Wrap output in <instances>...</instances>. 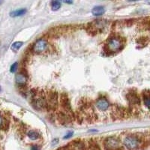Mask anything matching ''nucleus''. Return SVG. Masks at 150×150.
Returning a JSON list of instances; mask_svg holds the SVG:
<instances>
[{
  "label": "nucleus",
  "mask_w": 150,
  "mask_h": 150,
  "mask_svg": "<svg viewBox=\"0 0 150 150\" xmlns=\"http://www.w3.org/2000/svg\"><path fill=\"white\" fill-rule=\"evenodd\" d=\"M141 139L136 135H129L124 139V145L128 150H137L140 148Z\"/></svg>",
  "instance_id": "f03ea898"
},
{
  "label": "nucleus",
  "mask_w": 150,
  "mask_h": 150,
  "mask_svg": "<svg viewBox=\"0 0 150 150\" xmlns=\"http://www.w3.org/2000/svg\"><path fill=\"white\" fill-rule=\"evenodd\" d=\"M127 98L131 104H139L140 103V98L137 95V93L133 92H131L127 95Z\"/></svg>",
  "instance_id": "ddd939ff"
},
{
  "label": "nucleus",
  "mask_w": 150,
  "mask_h": 150,
  "mask_svg": "<svg viewBox=\"0 0 150 150\" xmlns=\"http://www.w3.org/2000/svg\"><path fill=\"white\" fill-rule=\"evenodd\" d=\"M69 148L70 150H86L85 143L81 140H75L70 143Z\"/></svg>",
  "instance_id": "9d476101"
},
{
  "label": "nucleus",
  "mask_w": 150,
  "mask_h": 150,
  "mask_svg": "<svg viewBox=\"0 0 150 150\" xmlns=\"http://www.w3.org/2000/svg\"><path fill=\"white\" fill-rule=\"evenodd\" d=\"M2 122V116H0V125H1Z\"/></svg>",
  "instance_id": "a878e982"
},
{
  "label": "nucleus",
  "mask_w": 150,
  "mask_h": 150,
  "mask_svg": "<svg viewBox=\"0 0 150 150\" xmlns=\"http://www.w3.org/2000/svg\"><path fill=\"white\" fill-rule=\"evenodd\" d=\"M89 150H101L99 145L94 140H89Z\"/></svg>",
  "instance_id": "dca6fc26"
},
{
  "label": "nucleus",
  "mask_w": 150,
  "mask_h": 150,
  "mask_svg": "<svg viewBox=\"0 0 150 150\" xmlns=\"http://www.w3.org/2000/svg\"><path fill=\"white\" fill-rule=\"evenodd\" d=\"M41 149V147L38 145H34L31 147V150H40Z\"/></svg>",
  "instance_id": "393cba45"
},
{
  "label": "nucleus",
  "mask_w": 150,
  "mask_h": 150,
  "mask_svg": "<svg viewBox=\"0 0 150 150\" xmlns=\"http://www.w3.org/2000/svg\"><path fill=\"white\" fill-rule=\"evenodd\" d=\"M74 135V132L73 131H69V132H68V134H67L66 135H65V137H64V139H68V138H71L72 136Z\"/></svg>",
  "instance_id": "b1692460"
},
{
  "label": "nucleus",
  "mask_w": 150,
  "mask_h": 150,
  "mask_svg": "<svg viewBox=\"0 0 150 150\" xmlns=\"http://www.w3.org/2000/svg\"><path fill=\"white\" fill-rule=\"evenodd\" d=\"M47 49V42L46 40L39 39L35 43L33 50L34 53L39 54L46 51Z\"/></svg>",
  "instance_id": "0eeeda50"
},
{
  "label": "nucleus",
  "mask_w": 150,
  "mask_h": 150,
  "mask_svg": "<svg viewBox=\"0 0 150 150\" xmlns=\"http://www.w3.org/2000/svg\"><path fill=\"white\" fill-rule=\"evenodd\" d=\"M47 104L49 110H55L58 106V93L56 91L49 90L47 95Z\"/></svg>",
  "instance_id": "7ed1b4c3"
},
{
  "label": "nucleus",
  "mask_w": 150,
  "mask_h": 150,
  "mask_svg": "<svg viewBox=\"0 0 150 150\" xmlns=\"http://www.w3.org/2000/svg\"><path fill=\"white\" fill-rule=\"evenodd\" d=\"M107 48L110 53H116L122 49V41L116 37L110 38L107 43Z\"/></svg>",
  "instance_id": "39448f33"
},
{
  "label": "nucleus",
  "mask_w": 150,
  "mask_h": 150,
  "mask_svg": "<svg viewBox=\"0 0 150 150\" xmlns=\"http://www.w3.org/2000/svg\"><path fill=\"white\" fill-rule=\"evenodd\" d=\"M17 67H18V63H17V62H14V63L11 66V72H12V73L15 72L17 69Z\"/></svg>",
  "instance_id": "5701e85b"
},
{
  "label": "nucleus",
  "mask_w": 150,
  "mask_h": 150,
  "mask_svg": "<svg viewBox=\"0 0 150 150\" xmlns=\"http://www.w3.org/2000/svg\"><path fill=\"white\" fill-rule=\"evenodd\" d=\"M149 41V38L141 37V38H138V39H137V44H140V45H143V46H145V45H146L147 44H148Z\"/></svg>",
  "instance_id": "a211bd4d"
},
{
  "label": "nucleus",
  "mask_w": 150,
  "mask_h": 150,
  "mask_svg": "<svg viewBox=\"0 0 150 150\" xmlns=\"http://www.w3.org/2000/svg\"><path fill=\"white\" fill-rule=\"evenodd\" d=\"M32 105L36 110H45L47 108V98L41 93L38 94L35 92V93L33 94V96Z\"/></svg>",
  "instance_id": "f257e3e1"
},
{
  "label": "nucleus",
  "mask_w": 150,
  "mask_h": 150,
  "mask_svg": "<svg viewBox=\"0 0 150 150\" xmlns=\"http://www.w3.org/2000/svg\"><path fill=\"white\" fill-rule=\"evenodd\" d=\"M26 9L22 8V9H18V10L14 11H11L10 13L11 17H20V16H22L23 14H26Z\"/></svg>",
  "instance_id": "2eb2a0df"
},
{
  "label": "nucleus",
  "mask_w": 150,
  "mask_h": 150,
  "mask_svg": "<svg viewBox=\"0 0 150 150\" xmlns=\"http://www.w3.org/2000/svg\"><path fill=\"white\" fill-rule=\"evenodd\" d=\"M22 46L23 42H21V41H17V42H14V44L11 45V50H13L14 51H17V50H18Z\"/></svg>",
  "instance_id": "aec40b11"
},
{
  "label": "nucleus",
  "mask_w": 150,
  "mask_h": 150,
  "mask_svg": "<svg viewBox=\"0 0 150 150\" xmlns=\"http://www.w3.org/2000/svg\"><path fill=\"white\" fill-rule=\"evenodd\" d=\"M65 3H68V4L72 3V2H68V1H65Z\"/></svg>",
  "instance_id": "bb28decb"
},
{
  "label": "nucleus",
  "mask_w": 150,
  "mask_h": 150,
  "mask_svg": "<svg viewBox=\"0 0 150 150\" xmlns=\"http://www.w3.org/2000/svg\"><path fill=\"white\" fill-rule=\"evenodd\" d=\"M0 92H1V87H0Z\"/></svg>",
  "instance_id": "cd10ccee"
},
{
  "label": "nucleus",
  "mask_w": 150,
  "mask_h": 150,
  "mask_svg": "<svg viewBox=\"0 0 150 150\" xmlns=\"http://www.w3.org/2000/svg\"><path fill=\"white\" fill-rule=\"evenodd\" d=\"M8 125H9V122L7 120H5V119H2V122L0 125V128L4 131H6L8 128Z\"/></svg>",
  "instance_id": "412c9836"
},
{
  "label": "nucleus",
  "mask_w": 150,
  "mask_h": 150,
  "mask_svg": "<svg viewBox=\"0 0 150 150\" xmlns=\"http://www.w3.org/2000/svg\"><path fill=\"white\" fill-rule=\"evenodd\" d=\"M143 101H144L145 105L150 110V96L146 95V96H143Z\"/></svg>",
  "instance_id": "4be33fe9"
},
{
  "label": "nucleus",
  "mask_w": 150,
  "mask_h": 150,
  "mask_svg": "<svg viewBox=\"0 0 150 150\" xmlns=\"http://www.w3.org/2000/svg\"><path fill=\"white\" fill-rule=\"evenodd\" d=\"M57 120L62 125H67L70 123L73 120V117L65 112H59L57 114Z\"/></svg>",
  "instance_id": "1a4fd4ad"
},
{
  "label": "nucleus",
  "mask_w": 150,
  "mask_h": 150,
  "mask_svg": "<svg viewBox=\"0 0 150 150\" xmlns=\"http://www.w3.org/2000/svg\"><path fill=\"white\" fill-rule=\"evenodd\" d=\"M15 80L16 83H17L18 85L24 86L26 83V81H27V77H26L25 74L21 72V73H18L16 75Z\"/></svg>",
  "instance_id": "f8f14e48"
},
{
  "label": "nucleus",
  "mask_w": 150,
  "mask_h": 150,
  "mask_svg": "<svg viewBox=\"0 0 150 150\" xmlns=\"http://www.w3.org/2000/svg\"><path fill=\"white\" fill-rule=\"evenodd\" d=\"M107 25H108V21H105V20H98V21H94L92 23H91L89 26H91V31L98 32V31L102 30L103 29H104Z\"/></svg>",
  "instance_id": "6e6552de"
},
{
  "label": "nucleus",
  "mask_w": 150,
  "mask_h": 150,
  "mask_svg": "<svg viewBox=\"0 0 150 150\" xmlns=\"http://www.w3.org/2000/svg\"><path fill=\"white\" fill-rule=\"evenodd\" d=\"M96 106H97V108L98 110H100L101 111H104L109 108L110 104L107 99L100 98L96 102Z\"/></svg>",
  "instance_id": "9b49d317"
},
{
  "label": "nucleus",
  "mask_w": 150,
  "mask_h": 150,
  "mask_svg": "<svg viewBox=\"0 0 150 150\" xmlns=\"http://www.w3.org/2000/svg\"><path fill=\"white\" fill-rule=\"evenodd\" d=\"M27 135L29 138L33 140H37V139H38V137H39V134L38 133L37 131H29L27 134Z\"/></svg>",
  "instance_id": "f3484780"
},
{
  "label": "nucleus",
  "mask_w": 150,
  "mask_h": 150,
  "mask_svg": "<svg viewBox=\"0 0 150 150\" xmlns=\"http://www.w3.org/2000/svg\"><path fill=\"white\" fill-rule=\"evenodd\" d=\"M61 7V3L59 1H53L51 2V8L53 11H57Z\"/></svg>",
  "instance_id": "6ab92c4d"
},
{
  "label": "nucleus",
  "mask_w": 150,
  "mask_h": 150,
  "mask_svg": "<svg viewBox=\"0 0 150 150\" xmlns=\"http://www.w3.org/2000/svg\"><path fill=\"white\" fill-rule=\"evenodd\" d=\"M60 104H61V107L63 109L64 112H65L66 113H68V114H69L73 117L74 114L72 112L71 108L70 101H69L68 95L66 93L61 94V96H60Z\"/></svg>",
  "instance_id": "423d86ee"
},
{
  "label": "nucleus",
  "mask_w": 150,
  "mask_h": 150,
  "mask_svg": "<svg viewBox=\"0 0 150 150\" xmlns=\"http://www.w3.org/2000/svg\"><path fill=\"white\" fill-rule=\"evenodd\" d=\"M1 3H2V2H0V4H1Z\"/></svg>",
  "instance_id": "c85d7f7f"
},
{
  "label": "nucleus",
  "mask_w": 150,
  "mask_h": 150,
  "mask_svg": "<svg viewBox=\"0 0 150 150\" xmlns=\"http://www.w3.org/2000/svg\"><path fill=\"white\" fill-rule=\"evenodd\" d=\"M105 150H123L120 140L116 137H108L104 141Z\"/></svg>",
  "instance_id": "20e7f679"
},
{
  "label": "nucleus",
  "mask_w": 150,
  "mask_h": 150,
  "mask_svg": "<svg viewBox=\"0 0 150 150\" xmlns=\"http://www.w3.org/2000/svg\"><path fill=\"white\" fill-rule=\"evenodd\" d=\"M104 12H105V8L103 7V6H96L92 10V14L94 16H96V17L103 15L104 14Z\"/></svg>",
  "instance_id": "4468645a"
}]
</instances>
